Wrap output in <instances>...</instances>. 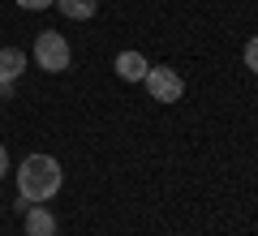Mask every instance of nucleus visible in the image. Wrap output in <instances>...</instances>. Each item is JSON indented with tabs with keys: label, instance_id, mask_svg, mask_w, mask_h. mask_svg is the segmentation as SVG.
<instances>
[{
	"label": "nucleus",
	"instance_id": "obj_4",
	"mask_svg": "<svg viewBox=\"0 0 258 236\" xmlns=\"http://www.w3.org/2000/svg\"><path fill=\"white\" fill-rule=\"evenodd\" d=\"M22 73H26V52L22 47H0V91L9 95Z\"/></svg>",
	"mask_w": 258,
	"mask_h": 236
},
{
	"label": "nucleus",
	"instance_id": "obj_3",
	"mask_svg": "<svg viewBox=\"0 0 258 236\" xmlns=\"http://www.w3.org/2000/svg\"><path fill=\"white\" fill-rule=\"evenodd\" d=\"M142 82H147V91H151V99H155V103H181V95H185L181 73L168 69V64H151Z\"/></svg>",
	"mask_w": 258,
	"mask_h": 236
},
{
	"label": "nucleus",
	"instance_id": "obj_10",
	"mask_svg": "<svg viewBox=\"0 0 258 236\" xmlns=\"http://www.w3.org/2000/svg\"><path fill=\"white\" fill-rule=\"evenodd\" d=\"M9 172V150H5V146H0V176Z\"/></svg>",
	"mask_w": 258,
	"mask_h": 236
},
{
	"label": "nucleus",
	"instance_id": "obj_7",
	"mask_svg": "<svg viewBox=\"0 0 258 236\" xmlns=\"http://www.w3.org/2000/svg\"><path fill=\"white\" fill-rule=\"evenodd\" d=\"M56 9L64 13V18H74V22H86L99 13V0H56Z\"/></svg>",
	"mask_w": 258,
	"mask_h": 236
},
{
	"label": "nucleus",
	"instance_id": "obj_1",
	"mask_svg": "<svg viewBox=\"0 0 258 236\" xmlns=\"http://www.w3.org/2000/svg\"><path fill=\"white\" fill-rule=\"evenodd\" d=\"M13 176H18V193H22L26 202H47V198H56V193H60V181H64L60 164H56L52 154H26Z\"/></svg>",
	"mask_w": 258,
	"mask_h": 236
},
{
	"label": "nucleus",
	"instance_id": "obj_8",
	"mask_svg": "<svg viewBox=\"0 0 258 236\" xmlns=\"http://www.w3.org/2000/svg\"><path fill=\"white\" fill-rule=\"evenodd\" d=\"M241 56H245V69L258 73V35H249V43H245V52H241Z\"/></svg>",
	"mask_w": 258,
	"mask_h": 236
},
{
	"label": "nucleus",
	"instance_id": "obj_9",
	"mask_svg": "<svg viewBox=\"0 0 258 236\" xmlns=\"http://www.w3.org/2000/svg\"><path fill=\"white\" fill-rule=\"evenodd\" d=\"M22 9H30V13H39V9H47V5H56V0H18Z\"/></svg>",
	"mask_w": 258,
	"mask_h": 236
},
{
	"label": "nucleus",
	"instance_id": "obj_5",
	"mask_svg": "<svg viewBox=\"0 0 258 236\" xmlns=\"http://www.w3.org/2000/svg\"><path fill=\"white\" fill-rule=\"evenodd\" d=\"M22 219H26V236H56V215L43 206V202H35Z\"/></svg>",
	"mask_w": 258,
	"mask_h": 236
},
{
	"label": "nucleus",
	"instance_id": "obj_6",
	"mask_svg": "<svg viewBox=\"0 0 258 236\" xmlns=\"http://www.w3.org/2000/svg\"><path fill=\"white\" fill-rule=\"evenodd\" d=\"M147 56L142 52H120L116 56V73H120V82H142V77H147Z\"/></svg>",
	"mask_w": 258,
	"mask_h": 236
},
{
	"label": "nucleus",
	"instance_id": "obj_2",
	"mask_svg": "<svg viewBox=\"0 0 258 236\" xmlns=\"http://www.w3.org/2000/svg\"><path fill=\"white\" fill-rule=\"evenodd\" d=\"M69 60H74V52H69V39H64V35L43 30V35L35 39V64L43 73H64V69H69Z\"/></svg>",
	"mask_w": 258,
	"mask_h": 236
}]
</instances>
